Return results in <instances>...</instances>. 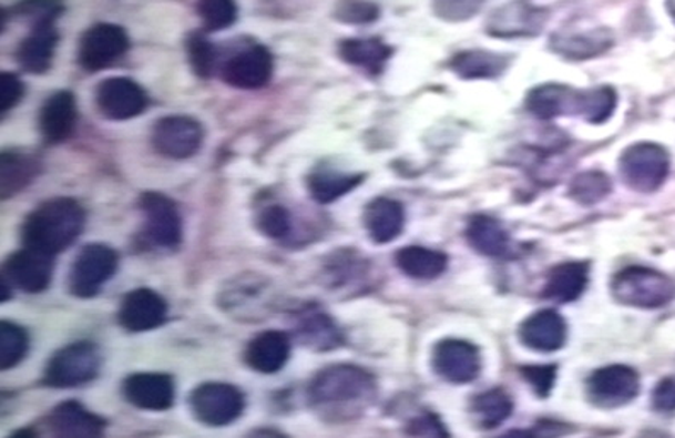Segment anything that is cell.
<instances>
[{"label":"cell","instance_id":"b9f144b4","mask_svg":"<svg viewBox=\"0 0 675 438\" xmlns=\"http://www.w3.org/2000/svg\"><path fill=\"white\" fill-rule=\"evenodd\" d=\"M335 18L347 24H367L379 18V8L370 0H340Z\"/></svg>","mask_w":675,"mask_h":438},{"label":"cell","instance_id":"6da1fadb","mask_svg":"<svg viewBox=\"0 0 675 438\" xmlns=\"http://www.w3.org/2000/svg\"><path fill=\"white\" fill-rule=\"evenodd\" d=\"M85 224L81 203L72 198H53L41 203L22 225L24 247L55 256L71 246Z\"/></svg>","mask_w":675,"mask_h":438},{"label":"cell","instance_id":"f546056e","mask_svg":"<svg viewBox=\"0 0 675 438\" xmlns=\"http://www.w3.org/2000/svg\"><path fill=\"white\" fill-rule=\"evenodd\" d=\"M391 55V47L379 38H355L340 44V57L345 62L374 75L382 72Z\"/></svg>","mask_w":675,"mask_h":438},{"label":"cell","instance_id":"4fadbf2b","mask_svg":"<svg viewBox=\"0 0 675 438\" xmlns=\"http://www.w3.org/2000/svg\"><path fill=\"white\" fill-rule=\"evenodd\" d=\"M96 103L106 119L123 122L135 119L147 108V94L132 79L110 78L98 85Z\"/></svg>","mask_w":675,"mask_h":438},{"label":"cell","instance_id":"7402d4cb","mask_svg":"<svg viewBox=\"0 0 675 438\" xmlns=\"http://www.w3.org/2000/svg\"><path fill=\"white\" fill-rule=\"evenodd\" d=\"M57 43H59V31L53 22L34 24L18 50V60L22 69L31 74H43L49 71Z\"/></svg>","mask_w":675,"mask_h":438},{"label":"cell","instance_id":"5bb4252c","mask_svg":"<svg viewBox=\"0 0 675 438\" xmlns=\"http://www.w3.org/2000/svg\"><path fill=\"white\" fill-rule=\"evenodd\" d=\"M53 256L44 255L40 251H18L6 259L4 278L9 285L27 292V294H40L49 288L52 282Z\"/></svg>","mask_w":675,"mask_h":438},{"label":"cell","instance_id":"e575fe53","mask_svg":"<svg viewBox=\"0 0 675 438\" xmlns=\"http://www.w3.org/2000/svg\"><path fill=\"white\" fill-rule=\"evenodd\" d=\"M362 176L335 173V171H319L309 177V192L318 203H331L350 193L362 183Z\"/></svg>","mask_w":675,"mask_h":438},{"label":"cell","instance_id":"9c48e42d","mask_svg":"<svg viewBox=\"0 0 675 438\" xmlns=\"http://www.w3.org/2000/svg\"><path fill=\"white\" fill-rule=\"evenodd\" d=\"M142 214L145 218V237L152 244L166 249L180 246L183 240L182 215L173 200L163 193L147 192L141 196Z\"/></svg>","mask_w":675,"mask_h":438},{"label":"cell","instance_id":"83f0119b","mask_svg":"<svg viewBox=\"0 0 675 438\" xmlns=\"http://www.w3.org/2000/svg\"><path fill=\"white\" fill-rule=\"evenodd\" d=\"M396 265L405 275L415 281H433L446 272L449 258L443 255L442 251L423 246H408L396 253Z\"/></svg>","mask_w":675,"mask_h":438},{"label":"cell","instance_id":"ac0fdd59","mask_svg":"<svg viewBox=\"0 0 675 438\" xmlns=\"http://www.w3.org/2000/svg\"><path fill=\"white\" fill-rule=\"evenodd\" d=\"M126 401L149 411H166L174 403L173 379L166 374H133L123 384Z\"/></svg>","mask_w":675,"mask_h":438},{"label":"cell","instance_id":"ab89813d","mask_svg":"<svg viewBox=\"0 0 675 438\" xmlns=\"http://www.w3.org/2000/svg\"><path fill=\"white\" fill-rule=\"evenodd\" d=\"M256 224H258L259 231L272 240H282V237L288 236L292 231L290 214L282 205H268L263 208Z\"/></svg>","mask_w":675,"mask_h":438},{"label":"cell","instance_id":"4dcf8cb0","mask_svg":"<svg viewBox=\"0 0 675 438\" xmlns=\"http://www.w3.org/2000/svg\"><path fill=\"white\" fill-rule=\"evenodd\" d=\"M509 67V59L487 50H468L459 53L450 62V69L462 79L499 78Z\"/></svg>","mask_w":675,"mask_h":438},{"label":"cell","instance_id":"d6a6232c","mask_svg":"<svg viewBox=\"0 0 675 438\" xmlns=\"http://www.w3.org/2000/svg\"><path fill=\"white\" fill-rule=\"evenodd\" d=\"M471 411L481 427L491 430L509 420L513 401L503 389L484 390L471 401Z\"/></svg>","mask_w":675,"mask_h":438},{"label":"cell","instance_id":"1f68e13d","mask_svg":"<svg viewBox=\"0 0 675 438\" xmlns=\"http://www.w3.org/2000/svg\"><path fill=\"white\" fill-rule=\"evenodd\" d=\"M0 190L2 198L16 195L37 176L38 164L33 155L21 154V152H2L0 155Z\"/></svg>","mask_w":675,"mask_h":438},{"label":"cell","instance_id":"44dd1931","mask_svg":"<svg viewBox=\"0 0 675 438\" xmlns=\"http://www.w3.org/2000/svg\"><path fill=\"white\" fill-rule=\"evenodd\" d=\"M49 428L55 437H100L104 430V420L79 403L67 401L53 409L49 417Z\"/></svg>","mask_w":675,"mask_h":438},{"label":"cell","instance_id":"3957f363","mask_svg":"<svg viewBox=\"0 0 675 438\" xmlns=\"http://www.w3.org/2000/svg\"><path fill=\"white\" fill-rule=\"evenodd\" d=\"M611 292L624 306L658 309L674 301L675 281L657 269L627 266L614 276Z\"/></svg>","mask_w":675,"mask_h":438},{"label":"cell","instance_id":"7bdbcfd3","mask_svg":"<svg viewBox=\"0 0 675 438\" xmlns=\"http://www.w3.org/2000/svg\"><path fill=\"white\" fill-rule=\"evenodd\" d=\"M188 53L190 62H192L196 74L202 75V78L212 75V72H214L215 69L217 53H215L214 44H212L204 34H193V37L190 38Z\"/></svg>","mask_w":675,"mask_h":438},{"label":"cell","instance_id":"484cf974","mask_svg":"<svg viewBox=\"0 0 675 438\" xmlns=\"http://www.w3.org/2000/svg\"><path fill=\"white\" fill-rule=\"evenodd\" d=\"M290 339L282 332H265L247 345L246 364L259 374H275L287 364Z\"/></svg>","mask_w":675,"mask_h":438},{"label":"cell","instance_id":"f1b7e54d","mask_svg":"<svg viewBox=\"0 0 675 438\" xmlns=\"http://www.w3.org/2000/svg\"><path fill=\"white\" fill-rule=\"evenodd\" d=\"M469 244L481 255L490 258L505 256L510 249V237L503 225L497 218L488 215L472 217L466 231Z\"/></svg>","mask_w":675,"mask_h":438},{"label":"cell","instance_id":"d4e9b609","mask_svg":"<svg viewBox=\"0 0 675 438\" xmlns=\"http://www.w3.org/2000/svg\"><path fill=\"white\" fill-rule=\"evenodd\" d=\"M405 218L401 203L391 198H376L367 205L364 224L374 243L388 244L402 233Z\"/></svg>","mask_w":675,"mask_h":438},{"label":"cell","instance_id":"5b68a950","mask_svg":"<svg viewBox=\"0 0 675 438\" xmlns=\"http://www.w3.org/2000/svg\"><path fill=\"white\" fill-rule=\"evenodd\" d=\"M101 355L89 342L72 343L53 355L44 368V384L57 389L84 386L100 373Z\"/></svg>","mask_w":675,"mask_h":438},{"label":"cell","instance_id":"d6986e66","mask_svg":"<svg viewBox=\"0 0 675 438\" xmlns=\"http://www.w3.org/2000/svg\"><path fill=\"white\" fill-rule=\"evenodd\" d=\"M519 336L525 347L551 354V352L563 348L566 336H569V328H566L565 319L556 310L544 309L532 314L522 323Z\"/></svg>","mask_w":675,"mask_h":438},{"label":"cell","instance_id":"e0dca14e","mask_svg":"<svg viewBox=\"0 0 675 438\" xmlns=\"http://www.w3.org/2000/svg\"><path fill=\"white\" fill-rule=\"evenodd\" d=\"M274 72V60L265 47H249L227 60L222 78L237 89H259L268 84Z\"/></svg>","mask_w":675,"mask_h":438},{"label":"cell","instance_id":"d590c367","mask_svg":"<svg viewBox=\"0 0 675 438\" xmlns=\"http://www.w3.org/2000/svg\"><path fill=\"white\" fill-rule=\"evenodd\" d=\"M613 190L610 177L601 171H587L573 177L570 196L580 205L591 206L602 202Z\"/></svg>","mask_w":675,"mask_h":438},{"label":"cell","instance_id":"7a4b0ae2","mask_svg":"<svg viewBox=\"0 0 675 438\" xmlns=\"http://www.w3.org/2000/svg\"><path fill=\"white\" fill-rule=\"evenodd\" d=\"M376 395V379L357 365L323 368L309 386V399L325 411H357Z\"/></svg>","mask_w":675,"mask_h":438},{"label":"cell","instance_id":"30bf717a","mask_svg":"<svg viewBox=\"0 0 675 438\" xmlns=\"http://www.w3.org/2000/svg\"><path fill=\"white\" fill-rule=\"evenodd\" d=\"M204 142V130L190 116H166L155 122L152 144L164 157L188 159L198 152Z\"/></svg>","mask_w":675,"mask_h":438},{"label":"cell","instance_id":"8992f818","mask_svg":"<svg viewBox=\"0 0 675 438\" xmlns=\"http://www.w3.org/2000/svg\"><path fill=\"white\" fill-rule=\"evenodd\" d=\"M119 268V255L106 244L82 247L69 273V288L75 297H94Z\"/></svg>","mask_w":675,"mask_h":438},{"label":"cell","instance_id":"603a6c76","mask_svg":"<svg viewBox=\"0 0 675 438\" xmlns=\"http://www.w3.org/2000/svg\"><path fill=\"white\" fill-rule=\"evenodd\" d=\"M613 47V34L605 28L587 31H561L551 38V49L572 60H587L602 55Z\"/></svg>","mask_w":675,"mask_h":438},{"label":"cell","instance_id":"8d00e7d4","mask_svg":"<svg viewBox=\"0 0 675 438\" xmlns=\"http://www.w3.org/2000/svg\"><path fill=\"white\" fill-rule=\"evenodd\" d=\"M306 342L321 350L338 347L341 343L340 329L336 328L335 323L329 319V316L323 313L307 314L306 319L300 325Z\"/></svg>","mask_w":675,"mask_h":438},{"label":"cell","instance_id":"2e32d148","mask_svg":"<svg viewBox=\"0 0 675 438\" xmlns=\"http://www.w3.org/2000/svg\"><path fill=\"white\" fill-rule=\"evenodd\" d=\"M167 317V304L157 292L137 288L123 298L120 307V325L126 332L142 333L160 328Z\"/></svg>","mask_w":675,"mask_h":438},{"label":"cell","instance_id":"ee69618b","mask_svg":"<svg viewBox=\"0 0 675 438\" xmlns=\"http://www.w3.org/2000/svg\"><path fill=\"white\" fill-rule=\"evenodd\" d=\"M16 11L24 18L33 19L34 24L55 22L62 12V4H60V0H24L21 4L16 6Z\"/></svg>","mask_w":675,"mask_h":438},{"label":"cell","instance_id":"ba28073f","mask_svg":"<svg viewBox=\"0 0 675 438\" xmlns=\"http://www.w3.org/2000/svg\"><path fill=\"white\" fill-rule=\"evenodd\" d=\"M587 395L601 408H620L640 395V376L627 365H610L595 370L587 380Z\"/></svg>","mask_w":675,"mask_h":438},{"label":"cell","instance_id":"8fae6325","mask_svg":"<svg viewBox=\"0 0 675 438\" xmlns=\"http://www.w3.org/2000/svg\"><path fill=\"white\" fill-rule=\"evenodd\" d=\"M129 50V37L116 24H96L85 31L79 47V62L88 72L103 71Z\"/></svg>","mask_w":675,"mask_h":438},{"label":"cell","instance_id":"277c9868","mask_svg":"<svg viewBox=\"0 0 675 438\" xmlns=\"http://www.w3.org/2000/svg\"><path fill=\"white\" fill-rule=\"evenodd\" d=\"M671 159L667 151L652 142L632 145L620 159L624 183L638 193H654L667 180Z\"/></svg>","mask_w":675,"mask_h":438},{"label":"cell","instance_id":"836d02e7","mask_svg":"<svg viewBox=\"0 0 675 438\" xmlns=\"http://www.w3.org/2000/svg\"><path fill=\"white\" fill-rule=\"evenodd\" d=\"M616 104V91L607 85H601V88L580 91L576 114L585 122L601 125L613 116Z\"/></svg>","mask_w":675,"mask_h":438},{"label":"cell","instance_id":"7dc6e473","mask_svg":"<svg viewBox=\"0 0 675 438\" xmlns=\"http://www.w3.org/2000/svg\"><path fill=\"white\" fill-rule=\"evenodd\" d=\"M22 92H24L22 82L14 74L4 72L0 75V111L8 113L12 110L21 101Z\"/></svg>","mask_w":675,"mask_h":438},{"label":"cell","instance_id":"bcb514c9","mask_svg":"<svg viewBox=\"0 0 675 438\" xmlns=\"http://www.w3.org/2000/svg\"><path fill=\"white\" fill-rule=\"evenodd\" d=\"M407 434L413 435V437H447L449 431L437 415L425 412L410 421Z\"/></svg>","mask_w":675,"mask_h":438},{"label":"cell","instance_id":"681fc988","mask_svg":"<svg viewBox=\"0 0 675 438\" xmlns=\"http://www.w3.org/2000/svg\"><path fill=\"white\" fill-rule=\"evenodd\" d=\"M665 6H667L668 14H671V18L674 19L675 22V0H667Z\"/></svg>","mask_w":675,"mask_h":438},{"label":"cell","instance_id":"60d3db41","mask_svg":"<svg viewBox=\"0 0 675 438\" xmlns=\"http://www.w3.org/2000/svg\"><path fill=\"white\" fill-rule=\"evenodd\" d=\"M487 0H433L437 18L447 22H462L477 16Z\"/></svg>","mask_w":675,"mask_h":438},{"label":"cell","instance_id":"9a60e30c","mask_svg":"<svg viewBox=\"0 0 675 438\" xmlns=\"http://www.w3.org/2000/svg\"><path fill=\"white\" fill-rule=\"evenodd\" d=\"M546 21L544 9L535 8L528 0H512L490 16L487 31L502 38L532 37L543 30Z\"/></svg>","mask_w":675,"mask_h":438},{"label":"cell","instance_id":"cb8c5ba5","mask_svg":"<svg viewBox=\"0 0 675 438\" xmlns=\"http://www.w3.org/2000/svg\"><path fill=\"white\" fill-rule=\"evenodd\" d=\"M580 91L563 84H543L528 94V110L539 120H553L563 114H576Z\"/></svg>","mask_w":675,"mask_h":438},{"label":"cell","instance_id":"74e56055","mask_svg":"<svg viewBox=\"0 0 675 438\" xmlns=\"http://www.w3.org/2000/svg\"><path fill=\"white\" fill-rule=\"evenodd\" d=\"M28 352V335L21 326L4 320L0 325V368L11 370Z\"/></svg>","mask_w":675,"mask_h":438},{"label":"cell","instance_id":"ffe728a7","mask_svg":"<svg viewBox=\"0 0 675 438\" xmlns=\"http://www.w3.org/2000/svg\"><path fill=\"white\" fill-rule=\"evenodd\" d=\"M75 122H78V104L71 92H57L41 108L40 132L44 142L49 144L67 141L74 132Z\"/></svg>","mask_w":675,"mask_h":438},{"label":"cell","instance_id":"f35d334b","mask_svg":"<svg viewBox=\"0 0 675 438\" xmlns=\"http://www.w3.org/2000/svg\"><path fill=\"white\" fill-rule=\"evenodd\" d=\"M196 9L207 31L225 30L234 24L237 18L234 0H198Z\"/></svg>","mask_w":675,"mask_h":438},{"label":"cell","instance_id":"7c38bea8","mask_svg":"<svg viewBox=\"0 0 675 438\" xmlns=\"http://www.w3.org/2000/svg\"><path fill=\"white\" fill-rule=\"evenodd\" d=\"M432 364L447 383L469 384L480 376L481 354L464 339H443L433 348Z\"/></svg>","mask_w":675,"mask_h":438},{"label":"cell","instance_id":"52a82bcc","mask_svg":"<svg viewBox=\"0 0 675 438\" xmlns=\"http://www.w3.org/2000/svg\"><path fill=\"white\" fill-rule=\"evenodd\" d=\"M193 417L207 427H227L241 417L244 396L236 386L225 383H205L190 396Z\"/></svg>","mask_w":675,"mask_h":438},{"label":"cell","instance_id":"c3c4849f","mask_svg":"<svg viewBox=\"0 0 675 438\" xmlns=\"http://www.w3.org/2000/svg\"><path fill=\"white\" fill-rule=\"evenodd\" d=\"M652 403L658 411H675V376L667 377V379L658 383L654 396H652Z\"/></svg>","mask_w":675,"mask_h":438},{"label":"cell","instance_id":"f6af8a7d","mask_svg":"<svg viewBox=\"0 0 675 438\" xmlns=\"http://www.w3.org/2000/svg\"><path fill=\"white\" fill-rule=\"evenodd\" d=\"M522 376L534 387L541 398H546L556 380V367L554 365H534V367H522Z\"/></svg>","mask_w":675,"mask_h":438},{"label":"cell","instance_id":"4316f807","mask_svg":"<svg viewBox=\"0 0 675 438\" xmlns=\"http://www.w3.org/2000/svg\"><path fill=\"white\" fill-rule=\"evenodd\" d=\"M589 284V263L569 262L554 266L544 285V297L553 303L569 304L585 292Z\"/></svg>","mask_w":675,"mask_h":438}]
</instances>
